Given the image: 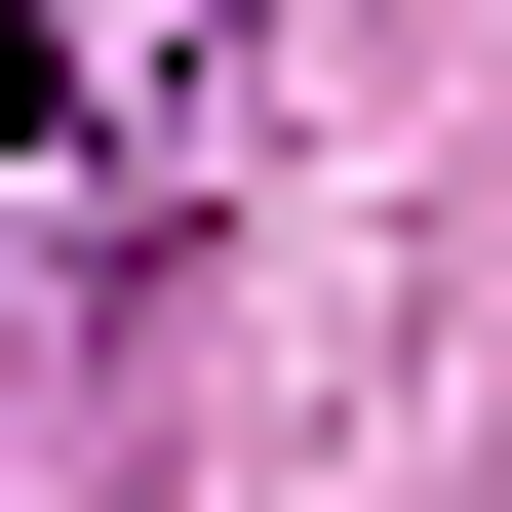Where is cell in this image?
Returning a JSON list of instances; mask_svg holds the SVG:
<instances>
[{"instance_id":"obj_1","label":"cell","mask_w":512,"mask_h":512,"mask_svg":"<svg viewBox=\"0 0 512 512\" xmlns=\"http://www.w3.org/2000/svg\"><path fill=\"white\" fill-rule=\"evenodd\" d=\"M237 119H276V0H0V197L79 276H158L237 197Z\"/></svg>"}]
</instances>
